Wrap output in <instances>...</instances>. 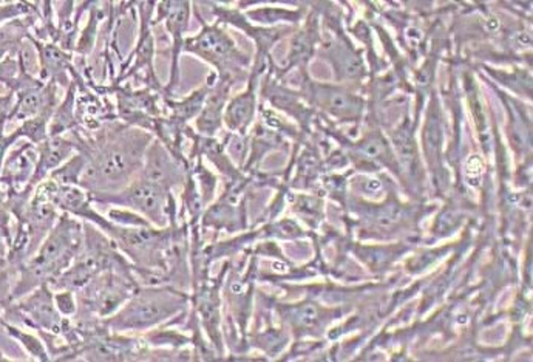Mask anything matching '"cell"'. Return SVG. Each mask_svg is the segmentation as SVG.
Listing matches in <instances>:
<instances>
[{
  "label": "cell",
  "instance_id": "6da1fadb",
  "mask_svg": "<svg viewBox=\"0 0 533 362\" xmlns=\"http://www.w3.org/2000/svg\"><path fill=\"white\" fill-rule=\"evenodd\" d=\"M125 201L132 208L139 209L149 217L152 221H163L164 195L161 188L155 181H138L129 189Z\"/></svg>",
  "mask_w": 533,
  "mask_h": 362
},
{
  "label": "cell",
  "instance_id": "7a4b0ae2",
  "mask_svg": "<svg viewBox=\"0 0 533 362\" xmlns=\"http://www.w3.org/2000/svg\"><path fill=\"white\" fill-rule=\"evenodd\" d=\"M193 48L199 53H203V55L223 56L231 50V44L228 39L222 35V33L210 30V31H204L203 35L197 39L195 47Z\"/></svg>",
  "mask_w": 533,
  "mask_h": 362
},
{
  "label": "cell",
  "instance_id": "3957f363",
  "mask_svg": "<svg viewBox=\"0 0 533 362\" xmlns=\"http://www.w3.org/2000/svg\"><path fill=\"white\" fill-rule=\"evenodd\" d=\"M70 152H71V143L62 140V138H55L53 141L45 144L42 160H41V169L50 170L53 168L59 166Z\"/></svg>",
  "mask_w": 533,
  "mask_h": 362
},
{
  "label": "cell",
  "instance_id": "277c9868",
  "mask_svg": "<svg viewBox=\"0 0 533 362\" xmlns=\"http://www.w3.org/2000/svg\"><path fill=\"white\" fill-rule=\"evenodd\" d=\"M42 98L37 91H26L22 96H19V104L15 110V114L19 118H26L30 115L37 114L41 110Z\"/></svg>",
  "mask_w": 533,
  "mask_h": 362
},
{
  "label": "cell",
  "instance_id": "5b68a950",
  "mask_svg": "<svg viewBox=\"0 0 533 362\" xmlns=\"http://www.w3.org/2000/svg\"><path fill=\"white\" fill-rule=\"evenodd\" d=\"M251 105H252V98L251 96H242L235 100V102L231 105L229 109V123L232 121L234 124H240L248 120V116L251 114Z\"/></svg>",
  "mask_w": 533,
  "mask_h": 362
},
{
  "label": "cell",
  "instance_id": "8992f818",
  "mask_svg": "<svg viewBox=\"0 0 533 362\" xmlns=\"http://www.w3.org/2000/svg\"><path fill=\"white\" fill-rule=\"evenodd\" d=\"M317 319H318V313L316 310V307L306 305L302 308V311H300V320H302L305 325H308V327L314 325Z\"/></svg>",
  "mask_w": 533,
  "mask_h": 362
}]
</instances>
